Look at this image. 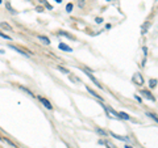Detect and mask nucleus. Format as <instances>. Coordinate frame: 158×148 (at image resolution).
<instances>
[{
	"label": "nucleus",
	"instance_id": "9b49d317",
	"mask_svg": "<svg viewBox=\"0 0 158 148\" xmlns=\"http://www.w3.org/2000/svg\"><path fill=\"white\" fill-rule=\"evenodd\" d=\"M11 49H12V50H15V51H17V52H20V54H22V55H26L28 54V52H25V51H22V50H20V49H17L16 46H12V45H11L9 46Z\"/></svg>",
	"mask_w": 158,
	"mask_h": 148
},
{
	"label": "nucleus",
	"instance_id": "f3484780",
	"mask_svg": "<svg viewBox=\"0 0 158 148\" xmlns=\"http://www.w3.org/2000/svg\"><path fill=\"white\" fill-rule=\"evenodd\" d=\"M57 68H58L59 71H62L63 74H70V72H69V70H66V68H63V67H61V66H57Z\"/></svg>",
	"mask_w": 158,
	"mask_h": 148
},
{
	"label": "nucleus",
	"instance_id": "423d86ee",
	"mask_svg": "<svg viewBox=\"0 0 158 148\" xmlns=\"http://www.w3.org/2000/svg\"><path fill=\"white\" fill-rule=\"evenodd\" d=\"M38 100H40L41 102H42L45 108H48V109H51V108H53V106H51V104H50V102H49V101L46 100V98H44V97H40Z\"/></svg>",
	"mask_w": 158,
	"mask_h": 148
},
{
	"label": "nucleus",
	"instance_id": "a211bd4d",
	"mask_svg": "<svg viewBox=\"0 0 158 148\" xmlns=\"http://www.w3.org/2000/svg\"><path fill=\"white\" fill-rule=\"evenodd\" d=\"M96 132H99L100 135H103V136H105V131H103L101 128H99V127H96Z\"/></svg>",
	"mask_w": 158,
	"mask_h": 148
},
{
	"label": "nucleus",
	"instance_id": "b1692460",
	"mask_svg": "<svg viewBox=\"0 0 158 148\" xmlns=\"http://www.w3.org/2000/svg\"><path fill=\"white\" fill-rule=\"evenodd\" d=\"M125 148H133V147H132V146H125Z\"/></svg>",
	"mask_w": 158,
	"mask_h": 148
},
{
	"label": "nucleus",
	"instance_id": "6ab92c4d",
	"mask_svg": "<svg viewBox=\"0 0 158 148\" xmlns=\"http://www.w3.org/2000/svg\"><path fill=\"white\" fill-rule=\"evenodd\" d=\"M66 11H67V12H71V11H73V4H71V3L66 5Z\"/></svg>",
	"mask_w": 158,
	"mask_h": 148
},
{
	"label": "nucleus",
	"instance_id": "2eb2a0df",
	"mask_svg": "<svg viewBox=\"0 0 158 148\" xmlns=\"http://www.w3.org/2000/svg\"><path fill=\"white\" fill-rule=\"evenodd\" d=\"M59 34H61V36H63V37H67V38L74 39V37H73V36H70V34H67V33H65V32H59Z\"/></svg>",
	"mask_w": 158,
	"mask_h": 148
},
{
	"label": "nucleus",
	"instance_id": "39448f33",
	"mask_svg": "<svg viewBox=\"0 0 158 148\" xmlns=\"http://www.w3.org/2000/svg\"><path fill=\"white\" fill-rule=\"evenodd\" d=\"M86 88H87V90H88V92H90V94H92V96H94V97H96V98H97V100H100V101H103V97H101V96H100V94H97V93L95 92V90H92L91 88H90V87H86Z\"/></svg>",
	"mask_w": 158,
	"mask_h": 148
},
{
	"label": "nucleus",
	"instance_id": "7ed1b4c3",
	"mask_svg": "<svg viewBox=\"0 0 158 148\" xmlns=\"http://www.w3.org/2000/svg\"><path fill=\"white\" fill-rule=\"evenodd\" d=\"M141 94H142V97H145V98H148V100H150V101H156V98H154V96L152 93L149 92V90H145V89H142L141 90Z\"/></svg>",
	"mask_w": 158,
	"mask_h": 148
},
{
	"label": "nucleus",
	"instance_id": "9d476101",
	"mask_svg": "<svg viewBox=\"0 0 158 148\" xmlns=\"http://www.w3.org/2000/svg\"><path fill=\"white\" fill-rule=\"evenodd\" d=\"M38 39H40V41H42V42H44V43H46V45L50 43V39L46 38V37H44V36H38Z\"/></svg>",
	"mask_w": 158,
	"mask_h": 148
},
{
	"label": "nucleus",
	"instance_id": "6e6552de",
	"mask_svg": "<svg viewBox=\"0 0 158 148\" xmlns=\"http://www.w3.org/2000/svg\"><path fill=\"white\" fill-rule=\"evenodd\" d=\"M149 87L150 88H156L157 87V79H150L149 80Z\"/></svg>",
	"mask_w": 158,
	"mask_h": 148
},
{
	"label": "nucleus",
	"instance_id": "0eeeda50",
	"mask_svg": "<svg viewBox=\"0 0 158 148\" xmlns=\"http://www.w3.org/2000/svg\"><path fill=\"white\" fill-rule=\"evenodd\" d=\"M59 49H61V50H63V51H73V49L71 47H69L67 46V45H65V43H59Z\"/></svg>",
	"mask_w": 158,
	"mask_h": 148
},
{
	"label": "nucleus",
	"instance_id": "5701e85b",
	"mask_svg": "<svg viewBox=\"0 0 158 148\" xmlns=\"http://www.w3.org/2000/svg\"><path fill=\"white\" fill-rule=\"evenodd\" d=\"M55 3H62V0H55Z\"/></svg>",
	"mask_w": 158,
	"mask_h": 148
},
{
	"label": "nucleus",
	"instance_id": "f257e3e1",
	"mask_svg": "<svg viewBox=\"0 0 158 148\" xmlns=\"http://www.w3.org/2000/svg\"><path fill=\"white\" fill-rule=\"evenodd\" d=\"M132 81L136 85H144V77H142L141 74H134L133 77H132Z\"/></svg>",
	"mask_w": 158,
	"mask_h": 148
},
{
	"label": "nucleus",
	"instance_id": "bb28decb",
	"mask_svg": "<svg viewBox=\"0 0 158 148\" xmlns=\"http://www.w3.org/2000/svg\"><path fill=\"white\" fill-rule=\"evenodd\" d=\"M82 2H84V0H82Z\"/></svg>",
	"mask_w": 158,
	"mask_h": 148
},
{
	"label": "nucleus",
	"instance_id": "20e7f679",
	"mask_svg": "<svg viewBox=\"0 0 158 148\" xmlns=\"http://www.w3.org/2000/svg\"><path fill=\"white\" fill-rule=\"evenodd\" d=\"M111 136H114L115 139L121 140V142H130V139L128 138V136H124V135H117V134H114V132H111Z\"/></svg>",
	"mask_w": 158,
	"mask_h": 148
},
{
	"label": "nucleus",
	"instance_id": "4be33fe9",
	"mask_svg": "<svg viewBox=\"0 0 158 148\" xmlns=\"http://www.w3.org/2000/svg\"><path fill=\"white\" fill-rule=\"evenodd\" d=\"M95 21L97 22V24H101V22H103V18H101V17H96Z\"/></svg>",
	"mask_w": 158,
	"mask_h": 148
},
{
	"label": "nucleus",
	"instance_id": "1a4fd4ad",
	"mask_svg": "<svg viewBox=\"0 0 158 148\" xmlns=\"http://www.w3.org/2000/svg\"><path fill=\"white\" fill-rule=\"evenodd\" d=\"M119 117H120V118H123V119H125V121H129V119H130V117L128 115L127 113H123V112L119 113Z\"/></svg>",
	"mask_w": 158,
	"mask_h": 148
},
{
	"label": "nucleus",
	"instance_id": "aec40b11",
	"mask_svg": "<svg viewBox=\"0 0 158 148\" xmlns=\"http://www.w3.org/2000/svg\"><path fill=\"white\" fill-rule=\"evenodd\" d=\"M40 2H41V3H44V4H45V7H46V8H49V9H51V5L49 4V3H46V2H44V0H40Z\"/></svg>",
	"mask_w": 158,
	"mask_h": 148
},
{
	"label": "nucleus",
	"instance_id": "f03ea898",
	"mask_svg": "<svg viewBox=\"0 0 158 148\" xmlns=\"http://www.w3.org/2000/svg\"><path fill=\"white\" fill-rule=\"evenodd\" d=\"M84 72H86V74H87V76H88L90 79H91V80H92L94 83H95V84H96V87H97V88H100V89H101V88H103V87H101V84H100V83H99V81H97V80H96V77H94V75H92V72H91V71H88V70H87V68H86V70H84Z\"/></svg>",
	"mask_w": 158,
	"mask_h": 148
},
{
	"label": "nucleus",
	"instance_id": "ddd939ff",
	"mask_svg": "<svg viewBox=\"0 0 158 148\" xmlns=\"http://www.w3.org/2000/svg\"><path fill=\"white\" fill-rule=\"evenodd\" d=\"M146 115L148 117H150V118H153L156 122H158V117L156 115V114H153V113H146Z\"/></svg>",
	"mask_w": 158,
	"mask_h": 148
},
{
	"label": "nucleus",
	"instance_id": "393cba45",
	"mask_svg": "<svg viewBox=\"0 0 158 148\" xmlns=\"http://www.w3.org/2000/svg\"><path fill=\"white\" fill-rule=\"evenodd\" d=\"M0 4H2V0H0Z\"/></svg>",
	"mask_w": 158,
	"mask_h": 148
},
{
	"label": "nucleus",
	"instance_id": "412c9836",
	"mask_svg": "<svg viewBox=\"0 0 158 148\" xmlns=\"http://www.w3.org/2000/svg\"><path fill=\"white\" fill-rule=\"evenodd\" d=\"M0 37H3V38H5V39H11V37L5 36V34H4V33H2V32H0Z\"/></svg>",
	"mask_w": 158,
	"mask_h": 148
},
{
	"label": "nucleus",
	"instance_id": "4468645a",
	"mask_svg": "<svg viewBox=\"0 0 158 148\" xmlns=\"http://www.w3.org/2000/svg\"><path fill=\"white\" fill-rule=\"evenodd\" d=\"M0 26L2 28H4V29H8V30H12V28L8 25V24H5V22H0Z\"/></svg>",
	"mask_w": 158,
	"mask_h": 148
},
{
	"label": "nucleus",
	"instance_id": "dca6fc26",
	"mask_svg": "<svg viewBox=\"0 0 158 148\" xmlns=\"http://www.w3.org/2000/svg\"><path fill=\"white\" fill-rule=\"evenodd\" d=\"M5 7H7V8H8V9L11 11V13H16V11H15V9L12 8V7H11L9 3H5Z\"/></svg>",
	"mask_w": 158,
	"mask_h": 148
},
{
	"label": "nucleus",
	"instance_id": "f8f14e48",
	"mask_svg": "<svg viewBox=\"0 0 158 148\" xmlns=\"http://www.w3.org/2000/svg\"><path fill=\"white\" fill-rule=\"evenodd\" d=\"M148 28H149V22H145L144 26L141 28V33H142V34H145V33H146V30H148Z\"/></svg>",
	"mask_w": 158,
	"mask_h": 148
},
{
	"label": "nucleus",
	"instance_id": "a878e982",
	"mask_svg": "<svg viewBox=\"0 0 158 148\" xmlns=\"http://www.w3.org/2000/svg\"><path fill=\"white\" fill-rule=\"evenodd\" d=\"M107 2H111V0H107Z\"/></svg>",
	"mask_w": 158,
	"mask_h": 148
}]
</instances>
